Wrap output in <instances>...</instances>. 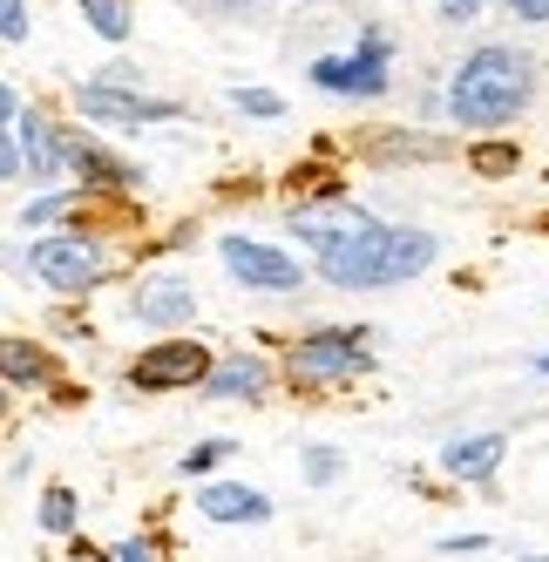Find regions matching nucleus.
Here are the masks:
<instances>
[{"mask_svg": "<svg viewBox=\"0 0 549 562\" xmlns=\"http://www.w3.org/2000/svg\"><path fill=\"white\" fill-rule=\"evenodd\" d=\"M198 380H211V352L190 346V339L149 346V352H136V367H130L136 393H170V386H198Z\"/></svg>", "mask_w": 549, "mask_h": 562, "instance_id": "obj_5", "label": "nucleus"}, {"mask_svg": "<svg viewBox=\"0 0 549 562\" xmlns=\"http://www.w3.org/2000/svg\"><path fill=\"white\" fill-rule=\"evenodd\" d=\"M367 339L360 333H312L292 346V373L299 380H352V373H367Z\"/></svg>", "mask_w": 549, "mask_h": 562, "instance_id": "obj_6", "label": "nucleus"}, {"mask_svg": "<svg viewBox=\"0 0 549 562\" xmlns=\"http://www.w3.org/2000/svg\"><path fill=\"white\" fill-rule=\"evenodd\" d=\"M21 164H27V177H34V183H48V177L61 170V130H48L34 109L21 115Z\"/></svg>", "mask_w": 549, "mask_h": 562, "instance_id": "obj_14", "label": "nucleus"}, {"mask_svg": "<svg viewBox=\"0 0 549 562\" xmlns=\"http://www.w3.org/2000/svg\"><path fill=\"white\" fill-rule=\"evenodd\" d=\"M82 8V21L102 34V42H130V8L123 0H75Z\"/></svg>", "mask_w": 549, "mask_h": 562, "instance_id": "obj_16", "label": "nucleus"}, {"mask_svg": "<svg viewBox=\"0 0 549 562\" xmlns=\"http://www.w3.org/2000/svg\"><path fill=\"white\" fill-rule=\"evenodd\" d=\"M265 386H271V367H265L258 352H231V359H217L211 380H204L211 400H258Z\"/></svg>", "mask_w": 549, "mask_h": 562, "instance_id": "obj_12", "label": "nucleus"}, {"mask_svg": "<svg viewBox=\"0 0 549 562\" xmlns=\"http://www.w3.org/2000/svg\"><path fill=\"white\" fill-rule=\"evenodd\" d=\"M475 549H489V536H448L441 542V555H475Z\"/></svg>", "mask_w": 549, "mask_h": 562, "instance_id": "obj_26", "label": "nucleus"}, {"mask_svg": "<svg viewBox=\"0 0 549 562\" xmlns=\"http://www.w3.org/2000/svg\"><path fill=\"white\" fill-rule=\"evenodd\" d=\"M231 102H238L245 115H279V109H285L279 95H271V89H231Z\"/></svg>", "mask_w": 549, "mask_h": 562, "instance_id": "obj_22", "label": "nucleus"}, {"mask_svg": "<svg viewBox=\"0 0 549 562\" xmlns=\"http://www.w3.org/2000/svg\"><path fill=\"white\" fill-rule=\"evenodd\" d=\"M61 164L82 177V183H109V190H130V183H143L123 156H109L102 143H89V136H61Z\"/></svg>", "mask_w": 549, "mask_h": 562, "instance_id": "obj_9", "label": "nucleus"}, {"mask_svg": "<svg viewBox=\"0 0 549 562\" xmlns=\"http://www.w3.org/2000/svg\"><path fill=\"white\" fill-rule=\"evenodd\" d=\"M115 562H164V549H156V542H115Z\"/></svg>", "mask_w": 549, "mask_h": 562, "instance_id": "obj_24", "label": "nucleus"}, {"mask_svg": "<svg viewBox=\"0 0 549 562\" xmlns=\"http://www.w3.org/2000/svg\"><path fill=\"white\" fill-rule=\"evenodd\" d=\"M0 380H21V386H48V380H55V352L27 346V339H0Z\"/></svg>", "mask_w": 549, "mask_h": 562, "instance_id": "obj_15", "label": "nucleus"}, {"mask_svg": "<svg viewBox=\"0 0 549 562\" xmlns=\"http://www.w3.org/2000/svg\"><path fill=\"white\" fill-rule=\"evenodd\" d=\"M217 251H224L231 278H245L251 292H292V285H299V258L271 251V245H258V237H224Z\"/></svg>", "mask_w": 549, "mask_h": 562, "instance_id": "obj_7", "label": "nucleus"}, {"mask_svg": "<svg viewBox=\"0 0 549 562\" xmlns=\"http://www.w3.org/2000/svg\"><path fill=\"white\" fill-rule=\"evenodd\" d=\"M27 271L42 278L48 292H89L96 278L109 271V258H102V245H96V237H82V231H75V237H42V245L27 251Z\"/></svg>", "mask_w": 549, "mask_h": 562, "instance_id": "obj_3", "label": "nucleus"}, {"mask_svg": "<svg viewBox=\"0 0 549 562\" xmlns=\"http://www.w3.org/2000/svg\"><path fill=\"white\" fill-rule=\"evenodd\" d=\"M475 8H482V0H441V14H448V21H475Z\"/></svg>", "mask_w": 549, "mask_h": 562, "instance_id": "obj_28", "label": "nucleus"}, {"mask_svg": "<svg viewBox=\"0 0 549 562\" xmlns=\"http://www.w3.org/2000/svg\"><path fill=\"white\" fill-rule=\"evenodd\" d=\"M224 454H238V448H231V440H198V448L183 454V474H211Z\"/></svg>", "mask_w": 549, "mask_h": 562, "instance_id": "obj_19", "label": "nucleus"}, {"mask_svg": "<svg viewBox=\"0 0 549 562\" xmlns=\"http://www.w3.org/2000/svg\"><path fill=\"white\" fill-rule=\"evenodd\" d=\"M529 89H536L529 55H516V48H475L455 68V82H448V115H455L461 130H502V123H516V115L529 109Z\"/></svg>", "mask_w": 549, "mask_h": 562, "instance_id": "obj_2", "label": "nucleus"}, {"mask_svg": "<svg viewBox=\"0 0 549 562\" xmlns=\"http://www.w3.org/2000/svg\"><path fill=\"white\" fill-rule=\"evenodd\" d=\"M435 237L427 231H394V224H360L333 237V245H320V278L339 292H367V285H407V278H421L427 265H435Z\"/></svg>", "mask_w": 549, "mask_h": 562, "instance_id": "obj_1", "label": "nucleus"}, {"mask_svg": "<svg viewBox=\"0 0 549 562\" xmlns=\"http://www.w3.org/2000/svg\"><path fill=\"white\" fill-rule=\"evenodd\" d=\"M75 515H82V508H75V488H48V495H42V529H48V536H68Z\"/></svg>", "mask_w": 549, "mask_h": 562, "instance_id": "obj_18", "label": "nucleus"}, {"mask_svg": "<svg viewBox=\"0 0 549 562\" xmlns=\"http://www.w3.org/2000/svg\"><path fill=\"white\" fill-rule=\"evenodd\" d=\"M468 164H475V177H516V143H475V156H468Z\"/></svg>", "mask_w": 549, "mask_h": 562, "instance_id": "obj_17", "label": "nucleus"}, {"mask_svg": "<svg viewBox=\"0 0 549 562\" xmlns=\"http://www.w3.org/2000/svg\"><path fill=\"white\" fill-rule=\"evenodd\" d=\"M0 414H8V386H0Z\"/></svg>", "mask_w": 549, "mask_h": 562, "instance_id": "obj_31", "label": "nucleus"}, {"mask_svg": "<svg viewBox=\"0 0 549 562\" xmlns=\"http://www.w3.org/2000/svg\"><path fill=\"white\" fill-rule=\"evenodd\" d=\"M75 102H82V115H96V123H170V115H177V102L130 95V89H115V82H89Z\"/></svg>", "mask_w": 549, "mask_h": 562, "instance_id": "obj_8", "label": "nucleus"}, {"mask_svg": "<svg viewBox=\"0 0 549 562\" xmlns=\"http://www.w3.org/2000/svg\"><path fill=\"white\" fill-rule=\"evenodd\" d=\"M312 82H320L326 95H386V34L367 27L360 34V48L352 55H326V61H312Z\"/></svg>", "mask_w": 549, "mask_h": 562, "instance_id": "obj_4", "label": "nucleus"}, {"mask_svg": "<svg viewBox=\"0 0 549 562\" xmlns=\"http://www.w3.org/2000/svg\"><path fill=\"white\" fill-rule=\"evenodd\" d=\"M502 454H508L502 434H461V440H448V448H441V474H455V481H489L502 468Z\"/></svg>", "mask_w": 549, "mask_h": 562, "instance_id": "obj_10", "label": "nucleus"}, {"mask_svg": "<svg viewBox=\"0 0 549 562\" xmlns=\"http://www.w3.org/2000/svg\"><path fill=\"white\" fill-rule=\"evenodd\" d=\"M8 177H21V143L0 136V183H8Z\"/></svg>", "mask_w": 549, "mask_h": 562, "instance_id": "obj_25", "label": "nucleus"}, {"mask_svg": "<svg viewBox=\"0 0 549 562\" xmlns=\"http://www.w3.org/2000/svg\"><path fill=\"white\" fill-rule=\"evenodd\" d=\"M130 312L143 318V326H183V318L198 312V292H190L183 278H156V285H143L130 299Z\"/></svg>", "mask_w": 549, "mask_h": 562, "instance_id": "obj_11", "label": "nucleus"}, {"mask_svg": "<svg viewBox=\"0 0 549 562\" xmlns=\"http://www.w3.org/2000/svg\"><path fill=\"white\" fill-rule=\"evenodd\" d=\"M536 373H542V380H549V352H542V359H536Z\"/></svg>", "mask_w": 549, "mask_h": 562, "instance_id": "obj_30", "label": "nucleus"}, {"mask_svg": "<svg viewBox=\"0 0 549 562\" xmlns=\"http://www.w3.org/2000/svg\"><path fill=\"white\" fill-rule=\"evenodd\" d=\"M198 508H204L211 521H265V515H271V502H265L258 488H238V481H211V488L198 495Z\"/></svg>", "mask_w": 549, "mask_h": 562, "instance_id": "obj_13", "label": "nucleus"}, {"mask_svg": "<svg viewBox=\"0 0 549 562\" xmlns=\"http://www.w3.org/2000/svg\"><path fill=\"white\" fill-rule=\"evenodd\" d=\"M0 42H27V0H0Z\"/></svg>", "mask_w": 549, "mask_h": 562, "instance_id": "obj_21", "label": "nucleus"}, {"mask_svg": "<svg viewBox=\"0 0 549 562\" xmlns=\"http://www.w3.org/2000/svg\"><path fill=\"white\" fill-rule=\"evenodd\" d=\"M14 115H21V102H14V89H8V82H0V123H14Z\"/></svg>", "mask_w": 549, "mask_h": 562, "instance_id": "obj_29", "label": "nucleus"}, {"mask_svg": "<svg viewBox=\"0 0 549 562\" xmlns=\"http://www.w3.org/2000/svg\"><path fill=\"white\" fill-rule=\"evenodd\" d=\"M508 14L516 21H549V0H508Z\"/></svg>", "mask_w": 549, "mask_h": 562, "instance_id": "obj_27", "label": "nucleus"}, {"mask_svg": "<svg viewBox=\"0 0 549 562\" xmlns=\"http://www.w3.org/2000/svg\"><path fill=\"white\" fill-rule=\"evenodd\" d=\"M75 204H82L75 190H55V196H42V204H27V224H55V217H68Z\"/></svg>", "mask_w": 549, "mask_h": 562, "instance_id": "obj_20", "label": "nucleus"}, {"mask_svg": "<svg viewBox=\"0 0 549 562\" xmlns=\"http://www.w3.org/2000/svg\"><path fill=\"white\" fill-rule=\"evenodd\" d=\"M523 562H549V555H523Z\"/></svg>", "mask_w": 549, "mask_h": 562, "instance_id": "obj_33", "label": "nucleus"}, {"mask_svg": "<svg viewBox=\"0 0 549 562\" xmlns=\"http://www.w3.org/2000/svg\"><path fill=\"white\" fill-rule=\"evenodd\" d=\"M305 481H320V488H326V481H339V454L333 448H312L305 454Z\"/></svg>", "mask_w": 549, "mask_h": 562, "instance_id": "obj_23", "label": "nucleus"}, {"mask_svg": "<svg viewBox=\"0 0 549 562\" xmlns=\"http://www.w3.org/2000/svg\"><path fill=\"white\" fill-rule=\"evenodd\" d=\"M217 8H245V0H217Z\"/></svg>", "mask_w": 549, "mask_h": 562, "instance_id": "obj_32", "label": "nucleus"}]
</instances>
